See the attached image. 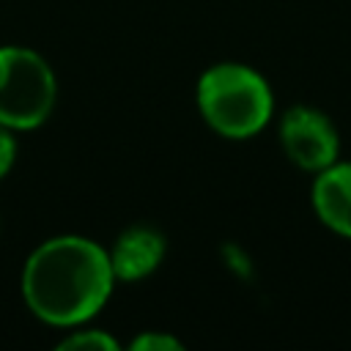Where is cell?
Masks as SVG:
<instances>
[{
  "label": "cell",
  "mask_w": 351,
  "mask_h": 351,
  "mask_svg": "<svg viewBox=\"0 0 351 351\" xmlns=\"http://www.w3.org/2000/svg\"><path fill=\"white\" fill-rule=\"evenodd\" d=\"M280 143L285 156L302 170H324L337 162L340 137L335 123L315 107H291L280 121Z\"/></svg>",
  "instance_id": "277c9868"
},
{
  "label": "cell",
  "mask_w": 351,
  "mask_h": 351,
  "mask_svg": "<svg viewBox=\"0 0 351 351\" xmlns=\"http://www.w3.org/2000/svg\"><path fill=\"white\" fill-rule=\"evenodd\" d=\"M58 348H90V351H118L121 348V343L110 335V332H104V329H93V326H88L85 329V324L82 326H74L60 343H58Z\"/></svg>",
  "instance_id": "52a82bcc"
},
{
  "label": "cell",
  "mask_w": 351,
  "mask_h": 351,
  "mask_svg": "<svg viewBox=\"0 0 351 351\" xmlns=\"http://www.w3.org/2000/svg\"><path fill=\"white\" fill-rule=\"evenodd\" d=\"M313 208L318 219L351 239V162H332L313 181Z\"/></svg>",
  "instance_id": "8992f818"
},
{
  "label": "cell",
  "mask_w": 351,
  "mask_h": 351,
  "mask_svg": "<svg viewBox=\"0 0 351 351\" xmlns=\"http://www.w3.org/2000/svg\"><path fill=\"white\" fill-rule=\"evenodd\" d=\"M58 80L47 58L22 44L0 47V123L11 132L38 129L55 110Z\"/></svg>",
  "instance_id": "3957f363"
},
{
  "label": "cell",
  "mask_w": 351,
  "mask_h": 351,
  "mask_svg": "<svg viewBox=\"0 0 351 351\" xmlns=\"http://www.w3.org/2000/svg\"><path fill=\"white\" fill-rule=\"evenodd\" d=\"M110 266L118 282H137L154 274L167 252V239L154 225H132L112 241Z\"/></svg>",
  "instance_id": "5b68a950"
},
{
  "label": "cell",
  "mask_w": 351,
  "mask_h": 351,
  "mask_svg": "<svg viewBox=\"0 0 351 351\" xmlns=\"http://www.w3.org/2000/svg\"><path fill=\"white\" fill-rule=\"evenodd\" d=\"M110 252L77 233L44 239L22 266V299L27 310L60 329L88 324L110 302L115 288Z\"/></svg>",
  "instance_id": "6da1fadb"
},
{
  "label": "cell",
  "mask_w": 351,
  "mask_h": 351,
  "mask_svg": "<svg viewBox=\"0 0 351 351\" xmlns=\"http://www.w3.org/2000/svg\"><path fill=\"white\" fill-rule=\"evenodd\" d=\"M129 348H134V351H178L184 346L178 337H173L167 332H140L129 343Z\"/></svg>",
  "instance_id": "ba28073f"
},
{
  "label": "cell",
  "mask_w": 351,
  "mask_h": 351,
  "mask_svg": "<svg viewBox=\"0 0 351 351\" xmlns=\"http://www.w3.org/2000/svg\"><path fill=\"white\" fill-rule=\"evenodd\" d=\"M197 110L211 132L228 140L255 137L274 112V96L261 71L244 63H214L197 77Z\"/></svg>",
  "instance_id": "7a4b0ae2"
},
{
  "label": "cell",
  "mask_w": 351,
  "mask_h": 351,
  "mask_svg": "<svg viewBox=\"0 0 351 351\" xmlns=\"http://www.w3.org/2000/svg\"><path fill=\"white\" fill-rule=\"evenodd\" d=\"M14 162H16V132L0 123V181L11 173Z\"/></svg>",
  "instance_id": "9c48e42d"
}]
</instances>
